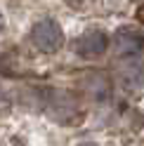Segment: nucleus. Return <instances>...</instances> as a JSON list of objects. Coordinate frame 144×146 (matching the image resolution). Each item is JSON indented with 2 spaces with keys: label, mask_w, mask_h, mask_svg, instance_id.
Wrapping results in <instances>:
<instances>
[{
  "label": "nucleus",
  "mask_w": 144,
  "mask_h": 146,
  "mask_svg": "<svg viewBox=\"0 0 144 146\" xmlns=\"http://www.w3.org/2000/svg\"><path fill=\"white\" fill-rule=\"evenodd\" d=\"M80 146H95V144H80Z\"/></svg>",
  "instance_id": "20e7f679"
},
{
  "label": "nucleus",
  "mask_w": 144,
  "mask_h": 146,
  "mask_svg": "<svg viewBox=\"0 0 144 146\" xmlns=\"http://www.w3.org/2000/svg\"><path fill=\"white\" fill-rule=\"evenodd\" d=\"M31 40L43 52H57L64 42V33L55 19H40L31 31Z\"/></svg>",
  "instance_id": "f257e3e1"
},
{
  "label": "nucleus",
  "mask_w": 144,
  "mask_h": 146,
  "mask_svg": "<svg viewBox=\"0 0 144 146\" xmlns=\"http://www.w3.org/2000/svg\"><path fill=\"white\" fill-rule=\"evenodd\" d=\"M3 26H5V21H3V17H0V31H3Z\"/></svg>",
  "instance_id": "7ed1b4c3"
},
{
  "label": "nucleus",
  "mask_w": 144,
  "mask_h": 146,
  "mask_svg": "<svg viewBox=\"0 0 144 146\" xmlns=\"http://www.w3.org/2000/svg\"><path fill=\"white\" fill-rule=\"evenodd\" d=\"M106 45H109V38H106L104 31L90 29L76 40V52L85 59H95V57H102L106 52Z\"/></svg>",
  "instance_id": "f03ea898"
}]
</instances>
